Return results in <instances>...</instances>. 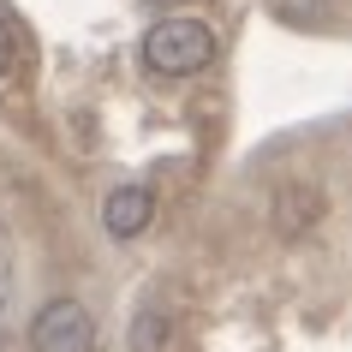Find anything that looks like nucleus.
Wrapping results in <instances>:
<instances>
[{"mask_svg": "<svg viewBox=\"0 0 352 352\" xmlns=\"http://www.w3.org/2000/svg\"><path fill=\"white\" fill-rule=\"evenodd\" d=\"M215 60V30L204 19H162L144 30V66L162 78H191Z\"/></svg>", "mask_w": 352, "mask_h": 352, "instance_id": "obj_1", "label": "nucleus"}, {"mask_svg": "<svg viewBox=\"0 0 352 352\" xmlns=\"http://www.w3.org/2000/svg\"><path fill=\"white\" fill-rule=\"evenodd\" d=\"M30 352H96V316L78 298H48L30 316Z\"/></svg>", "mask_w": 352, "mask_h": 352, "instance_id": "obj_2", "label": "nucleus"}, {"mask_svg": "<svg viewBox=\"0 0 352 352\" xmlns=\"http://www.w3.org/2000/svg\"><path fill=\"white\" fill-rule=\"evenodd\" d=\"M149 221H155V191H149V186L108 191V204H102V227H108L113 239H138Z\"/></svg>", "mask_w": 352, "mask_h": 352, "instance_id": "obj_3", "label": "nucleus"}, {"mask_svg": "<svg viewBox=\"0 0 352 352\" xmlns=\"http://www.w3.org/2000/svg\"><path fill=\"white\" fill-rule=\"evenodd\" d=\"M316 215H322V191H316V186H280L269 221H275L280 239H305V233L316 227Z\"/></svg>", "mask_w": 352, "mask_h": 352, "instance_id": "obj_4", "label": "nucleus"}, {"mask_svg": "<svg viewBox=\"0 0 352 352\" xmlns=\"http://www.w3.org/2000/svg\"><path fill=\"white\" fill-rule=\"evenodd\" d=\"M30 66V36H24V24L12 19V6H0V90H12Z\"/></svg>", "mask_w": 352, "mask_h": 352, "instance_id": "obj_5", "label": "nucleus"}, {"mask_svg": "<svg viewBox=\"0 0 352 352\" xmlns=\"http://www.w3.org/2000/svg\"><path fill=\"white\" fill-rule=\"evenodd\" d=\"M131 352H167V316L162 311L131 316Z\"/></svg>", "mask_w": 352, "mask_h": 352, "instance_id": "obj_6", "label": "nucleus"}, {"mask_svg": "<svg viewBox=\"0 0 352 352\" xmlns=\"http://www.w3.org/2000/svg\"><path fill=\"white\" fill-rule=\"evenodd\" d=\"M280 12H287V19H322V12H329L334 0H275Z\"/></svg>", "mask_w": 352, "mask_h": 352, "instance_id": "obj_7", "label": "nucleus"}]
</instances>
